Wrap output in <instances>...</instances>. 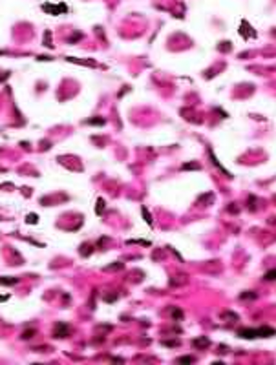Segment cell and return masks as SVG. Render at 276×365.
<instances>
[{
  "instance_id": "1",
  "label": "cell",
  "mask_w": 276,
  "mask_h": 365,
  "mask_svg": "<svg viewBox=\"0 0 276 365\" xmlns=\"http://www.w3.org/2000/svg\"><path fill=\"white\" fill-rule=\"evenodd\" d=\"M70 334V327L66 323H57L55 325V330H53V336L55 338H66Z\"/></svg>"
},
{
  "instance_id": "2",
  "label": "cell",
  "mask_w": 276,
  "mask_h": 365,
  "mask_svg": "<svg viewBox=\"0 0 276 365\" xmlns=\"http://www.w3.org/2000/svg\"><path fill=\"white\" fill-rule=\"evenodd\" d=\"M238 334H240V338H245V340L260 338V336H258V329H241Z\"/></svg>"
},
{
  "instance_id": "3",
  "label": "cell",
  "mask_w": 276,
  "mask_h": 365,
  "mask_svg": "<svg viewBox=\"0 0 276 365\" xmlns=\"http://www.w3.org/2000/svg\"><path fill=\"white\" fill-rule=\"evenodd\" d=\"M272 334H276V330L271 329V327H260V329H258V336H260V338H269V336H272Z\"/></svg>"
},
{
  "instance_id": "4",
  "label": "cell",
  "mask_w": 276,
  "mask_h": 365,
  "mask_svg": "<svg viewBox=\"0 0 276 365\" xmlns=\"http://www.w3.org/2000/svg\"><path fill=\"white\" fill-rule=\"evenodd\" d=\"M42 9H44V11H48V13H51V15H60V7L49 6V4H44V6H42Z\"/></svg>"
},
{
  "instance_id": "5",
  "label": "cell",
  "mask_w": 276,
  "mask_h": 365,
  "mask_svg": "<svg viewBox=\"0 0 276 365\" xmlns=\"http://www.w3.org/2000/svg\"><path fill=\"white\" fill-rule=\"evenodd\" d=\"M66 60L75 62V64H84V66H95V62H92V60H79V59H75V57H66Z\"/></svg>"
},
{
  "instance_id": "6",
  "label": "cell",
  "mask_w": 276,
  "mask_h": 365,
  "mask_svg": "<svg viewBox=\"0 0 276 365\" xmlns=\"http://www.w3.org/2000/svg\"><path fill=\"white\" fill-rule=\"evenodd\" d=\"M194 347H198V349H205V347H208V340H207V338L194 340Z\"/></svg>"
},
{
  "instance_id": "7",
  "label": "cell",
  "mask_w": 276,
  "mask_h": 365,
  "mask_svg": "<svg viewBox=\"0 0 276 365\" xmlns=\"http://www.w3.org/2000/svg\"><path fill=\"white\" fill-rule=\"evenodd\" d=\"M17 281V277H0V285H15Z\"/></svg>"
},
{
  "instance_id": "8",
  "label": "cell",
  "mask_w": 276,
  "mask_h": 365,
  "mask_svg": "<svg viewBox=\"0 0 276 365\" xmlns=\"http://www.w3.org/2000/svg\"><path fill=\"white\" fill-rule=\"evenodd\" d=\"M44 46L46 48H53V44H51V31H46V33H44Z\"/></svg>"
},
{
  "instance_id": "9",
  "label": "cell",
  "mask_w": 276,
  "mask_h": 365,
  "mask_svg": "<svg viewBox=\"0 0 276 365\" xmlns=\"http://www.w3.org/2000/svg\"><path fill=\"white\" fill-rule=\"evenodd\" d=\"M26 223H29V225H35V223H38V216H37V214H28V217H26Z\"/></svg>"
},
{
  "instance_id": "10",
  "label": "cell",
  "mask_w": 276,
  "mask_h": 365,
  "mask_svg": "<svg viewBox=\"0 0 276 365\" xmlns=\"http://www.w3.org/2000/svg\"><path fill=\"white\" fill-rule=\"evenodd\" d=\"M181 168H183V170H199L201 166H199L198 163H187V164H183Z\"/></svg>"
},
{
  "instance_id": "11",
  "label": "cell",
  "mask_w": 276,
  "mask_h": 365,
  "mask_svg": "<svg viewBox=\"0 0 276 365\" xmlns=\"http://www.w3.org/2000/svg\"><path fill=\"white\" fill-rule=\"evenodd\" d=\"M141 212H143V216H145V221H146V225H150V227H152V217H150V214H148V210H146V208L143 206V208H141Z\"/></svg>"
},
{
  "instance_id": "12",
  "label": "cell",
  "mask_w": 276,
  "mask_h": 365,
  "mask_svg": "<svg viewBox=\"0 0 276 365\" xmlns=\"http://www.w3.org/2000/svg\"><path fill=\"white\" fill-rule=\"evenodd\" d=\"M265 280H267V281H276V268H274V270H269L267 274H265Z\"/></svg>"
},
{
  "instance_id": "13",
  "label": "cell",
  "mask_w": 276,
  "mask_h": 365,
  "mask_svg": "<svg viewBox=\"0 0 276 365\" xmlns=\"http://www.w3.org/2000/svg\"><path fill=\"white\" fill-rule=\"evenodd\" d=\"M33 334H35V330H33V329H29V330L22 332V334H20V338H22V340H29V338L33 336Z\"/></svg>"
},
{
  "instance_id": "14",
  "label": "cell",
  "mask_w": 276,
  "mask_h": 365,
  "mask_svg": "<svg viewBox=\"0 0 276 365\" xmlns=\"http://www.w3.org/2000/svg\"><path fill=\"white\" fill-rule=\"evenodd\" d=\"M124 265L123 263H115V265H112V267H106L104 270H119V268H123Z\"/></svg>"
},
{
  "instance_id": "15",
  "label": "cell",
  "mask_w": 276,
  "mask_h": 365,
  "mask_svg": "<svg viewBox=\"0 0 276 365\" xmlns=\"http://www.w3.org/2000/svg\"><path fill=\"white\" fill-rule=\"evenodd\" d=\"M177 363H192V358H190V356H183V358H177Z\"/></svg>"
},
{
  "instance_id": "16",
  "label": "cell",
  "mask_w": 276,
  "mask_h": 365,
  "mask_svg": "<svg viewBox=\"0 0 276 365\" xmlns=\"http://www.w3.org/2000/svg\"><path fill=\"white\" fill-rule=\"evenodd\" d=\"M88 124H99V126H102V124H104V119H90Z\"/></svg>"
},
{
  "instance_id": "17",
  "label": "cell",
  "mask_w": 276,
  "mask_h": 365,
  "mask_svg": "<svg viewBox=\"0 0 276 365\" xmlns=\"http://www.w3.org/2000/svg\"><path fill=\"white\" fill-rule=\"evenodd\" d=\"M102 208H104V201H102V199H99V201H97V214H101V212H102Z\"/></svg>"
},
{
  "instance_id": "18",
  "label": "cell",
  "mask_w": 276,
  "mask_h": 365,
  "mask_svg": "<svg viewBox=\"0 0 276 365\" xmlns=\"http://www.w3.org/2000/svg\"><path fill=\"white\" fill-rule=\"evenodd\" d=\"M241 298H247V299H252V298H256V294H252V292H245V294H241Z\"/></svg>"
},
{
  "instance_id": "19",
  "label": "cell",
  "mask_w": 276,
  "mask_h": 365,
  "mask_svg": "<svg viewBox=\"0 0 276 365\" xmlns=\"http://www.w3.org/2000/svg\"><path fill=\"white\" fill-rule=\"evenodd\" d=\"M37 60H51L49 57H44V55H40V57H37Z\"/></svg>"
},
{
  "instance_id": "20",
  "label": "cell",
  "mask_w": 276,
  "mask_h": 365,
  "mask_svg": "<svg viewBox=\"0 0 276 365\" xmlns=\"http://www.w3.org/2000/svg\"><path fill=\"white\" fill-rule=\"evenodd\" d=\"M9 296H0V301H4V299H7Z\"/></svg>"
}]
</instances>
